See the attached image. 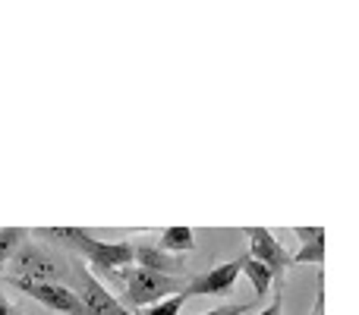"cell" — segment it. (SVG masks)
Here are the masks:
<instances>
[{
	"label": "cell",
	"instance_id": "cell-1",
	"mask_svg": "<svg viewBox=\"0 0 359 315\" xmlns=\"http://www.w3.org/2000/svg\"><path fill=\"white\" fill-rule=\"evenodd\" d=\"M35 236L57 240V243H63V246H69L101 274H114V272H120V268L133 265V243H126V240H114V243L95 240L92 234H86V230H79V227H38ZM92 268H88V272H92Z\"/></svg>",
	"mask_w": 359,
	"mask_h": 315
},
{
	"label": "cell",
	"instance_id": "cell-2",
	"mask_svg": "<svg viewBox=\"0 0 359 315\" xmlns=\"http://www.w3.org/2000/svg\"><path fill=\"white\" fill-rule=\"evenodd\" d=\"M111 281H117L123 287L120 293V306L123 309H145V306H155L161 300L174 297V293L183 290V281L180 278H168V274H155V272H145L139 265H126L120 272L107 274Z\"/></svg>",
	"mask_w": 359,
	"mask_h": 315
},
{
	"label": "cell",
	"instance_id": "cell-3",
	"mask_svg": "<svg viewBox=\"0 0 359 315\" xmlns=\"http://www.w3.org/2000/svg\"><path fill=\"white\" fill-rule=\"evenodd\" d=\"M4 281L10 287H16V290H22L25 297L38 300L44 309H50L57 315H86L79 293L63 284H54V281H22V278H4Z\"/></svg>",
	"mask_w": 359,
	"mask_h": 315
},
{
	"label": "cell",
	"instance_id": "cell-4",
	"mask_svg": "<svg viewBox=\"0 0 359 315\" xmlns=\"http://www.w3.org/2000/svg\"><path fill=\"white\" fill-rule=\"evenodd\" d=\"M243 236L249 240V259H255L259 265H265L271 272L274 284L278 290H284V274L287 268L293 265L290 262V253L280 246V240H274V234L268 227H243Z\"/></svg>",
	"mask_w": 359,
	"mask_h": 315
},
{
	"label": "cell",
	"instance_id": "cell-5",
	"mask_svg": "<svg viewBox=\"0 0 359 315\" xmlns=\"http://www.w3.org/2000/svg\"><path fill=\"white\" fill-rule=\"evenodd\" d=\"M243 259H246V253L236 255V259H230V262H221V265H215L205 274H196L180 293H183L186 300H192V297H224V293H230L236 287V278H240V272H243Z\"/></svg>",
	"mask_w": 359,
	"mask_h": 315
},
{
	"label": "cell",
	"instance_id": "cell-6",
	"mask_svg": "<svg viewBox=\"0 0 359 315\" xmlns=\"http://www.w3.org/2000/svg\"><path fill=\"white\" fill-rule=\"evenodd\" d=\"M10 265L16 268L13 278H22V281H50V278H57L63 268L48 249L35 246V243H22V246L13 253Z\"/></svg>",
	"mask_w": 359,
	"mask_h": 315
},
{
	"label": "cell",
	"instance_id": "cell-7",
	"mask_svg": "<svg viewBox=\"0 0 359 315\" xmlns=\"http://www.w3.org/2000/svg\"><path fill=\"white\" fill-rule=\"evenodd\" d=\"M76 278H79V287H82L79 300H82L86 315H133L130 309L120 306V300L114 297V293L107 290L88 268H76Z\"/></svg>",
	"mask_w": 359,
	"mask_h": 315
},
{
	"label": "cell",
	"instance_id": "cell-8",
	"mask_svg": "<svg viewBox=\"0 0 359 315\" xmlns=\"http://www.w3.org/2000/svg\"><path fill=\"white\" fill-rule=\"evenodd\" d=\"M133 262L145 272H155V274H168V278H180L183 274V255H170L164 249L151 246V243H136L133 246Z\"/></svg>",
	"mask_w": 359,
	"mask_h": 315
},
{
	"label": "cell",
	"instance_id": "cell-9",
	"mask_svg": "<svg viewBox=\"0 0 359 315\" xmlns=\"http://www.w3.org/2000/svg\"><path fill=\"white\" fill-rule=\"evenodd\" d=\"M303 249L290 255L293 265H325V227H293Z\"/></svg>",
	"mask_w": 359,
	"mask_h": 315
},
{
	"label": "cell",
	"instance_id": "cell-10",
	"mask_svg": "<svg viewBox=\"0 0 359 315\" xmlns=\"http://www.w3.org/2000/svg\"><path fill=\"white\" fill-rule=\"evenodd\" d=\"M158 249H164V253H170V255L192 253V249H196V234H192V227H183V224L164 227L161 234H158Z\"/></svg>",
	"mask_w": 359,
	"mask_h": 315
},
{
	"label": "cell",
	"instance_id": "cell-11",
	"mask_svg": "<svg viewBox=\"0 0 359 315\" xmlns=\"http://www.w3.org/2000/svg\"><path fill=\"white\" fill-rule=\"evenodd\" d=\"M240 274H246V278H249V284H252V290L259 293V300L271 293V284H274L271 272H268L265 265H259L255 259H249V255H246V259H243V272Z\"/></svg>",
	"mask_w": 359,
	"mask_h": 315
},
{
	"label": "cell",
	"instance_id": "cell-12",
	"mask_svg": "<svg viewBox=\"0 0 359 315\" xmlns=\"http://www.w3.org/2000/svg\"><path fill=\"white\" fill-rule=\"evenodd\" d=\"M25 240H29V230L25 227H0V268L13 259V253H16Z\"/></svg>",
	"mask_w": 359,
	"mask_h": 315
},
{
	"label": "cell",
	"instance_id": "cell-13",
	"mask_svg": "<svg viewBox=\"0 0 359 315\" xmlns=\"http://www.w3.org/2000/svg\"><path fill=\"white\" fill-rule=\"evenodd\" d=\"M183 306H186V297H183V293H174V297L161 300V303L139 309V315H180V312H183Z\"/></svg>",
	"mask_w": 359,
	"mask_h": 315
},
{
	"label": "cell",
	"instance_id": "cell-14",
	"mask_svg": "<svg viewBox=\"0 0 359 315\" xmlns=\"http://www.w3.org/2000/svg\"><path fill=\"white\" fill-rule=\"evenodd\" d=\"M252 309V303H230V306H217L211 312H202V315H246Z\"/></svg>",
	"mask_w": 359,
	"mask_h": 315
},
{
	"label": "cell",
	"instance_id": "cell-15",
	"mask_svg": "<svg viewBox=\"0 0 359 315\" xmlns=\"http://www.w3.org/2000/svg\"><path fill=\"white\" fill-rule=\"evenodd\" d=\"M280 312H284V290H278V287H274V300L259 315H280Z\"/></svg>",
	"mask_w": 359,
	"mask_h": 315
},
{
	"label": "cell",
	"instance_id": "cell-16",
	"mask_svg": "<svg viewBox=\"0 0 359 315\" xmlns=\"http://www.w3.org/2000/svg\"><path fill=\"white\" fill-rule=\"evenodd\" d=\"M316 315H325V278H318V293H316Z\"/></svg>",
	"mask_w": 359,
	"mask_h": 315
},
{
	"label": "cell",
	"instance_id": "cell-17",
	"mask_svg": "<svg viewBox=\"0 0 359 315\" xmlns=\"http://www.w3.org/2000/svg\"><path fill=\"white\" fill-rule=\"evenodd\" d=\"M0 315H19V309L4 297V293H0Z\"/></svg>",
	"mask_w": 359,
	"mask_h": 315
}]
</instances>
